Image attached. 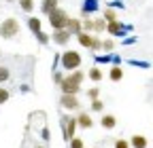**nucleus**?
Returning <instances> with one entry per match:
<instances>
[{
	"label": "nucleus",
	"instance_id": "obj_1",
	"mask_svg": "<svg viewBox=\"0 0 153 148\" xmlns=\"http://www.w3.org/2000/svg\"><path fill=\"white\" fill-rule=\"evenodd\" d=\"M57 64H60L57 68H62L66 74H70L72 70H79V68H81L83 59H81V53H79V51L68 49V51H64V53L60 55V62H57Z\"/></svg>",
	"mask_w": 153,
	"mask_h": 148
},
{
	"label": "nucleus",
	"instance_id": "obj_2",
	"mask_svg": "<svg viewBox=\"0 0 153 148\" xmlns=\"http://www.w3.org/2000/svg\"><path fill=\"white\" fill-rule=\"evenodd\" d=\"M19 21L15 19V17H7V19L0 21V38H4V40H11L15 38V36L19 34Z\"/></svg>",
	"mask_w": 153,
	"mask_h": 148
},
{
	"label": "nucleus",
	"instance_id": "obj_3",
	"mask_svg": "<svg viewBox=\"0 0 153 148\" xmlns=\"http://www.w3.org/2000/svg\"><path fill=\"white\" fill-rule=\"evenodd\" d=\"M68 11H64V9H60L57 7L55 11H51L49 15H47V19H49V26H51V30H64L66 28V21H68Z\"/></svg>",
	"mask_w": 153,
	"mask_h": 148
},
{
	"label": "nucleus",
	"instance_id": "obj_4",
	"mask_svg": "<svg viewBox=\"0 0 153 148\" xmlns=\"http://www.w3.org/2000/svg\"><path fill=\"white\" fill-rule=\"evenodd\" d=\"M60 127H62V136L66 142H70L76 133V119L72 114H62L60 116Z\"/></svg>",
	"mask_w": 153,
	"mask_h": 148
},
{
	"label": "nucleus",
	"instance_id": "obj_5",
	"mask_svg": "<svg viewBox=\"0 0 153 148\" xmlns=\"http://www.w3.org/2000/svg\"><path fill=\"white\" fill-rule=\"evenodd\" d=\"M57 87H60L62 95H79V91H81V85H76V83L70 78V74H66L64 81L57 85Z\"/></svg>",
	"mask_w": 153,
	"mask_h": 148
},
{
	"label": "nucleus",
	"instance_id": "obj_6",
	"mask_svg": "<svg viewBox=\"0 0 153 148\" xmlns=\"http://www.w3.org/2000/svg\"><path fill=\"white\" fill-rule=\"evenodd\" d=\"M60 106L68 112H79L81 110V100L76 95H60Z\"/></svg>",
	"mask_w": 153,
	"mask_h": 148
},
{
	"label": "nucleus",
	"instance_id": "obj_7",
	"mask_svg": "<svg viewBox=\"0 0 153 148\" xmlns=\"http://www.w3.org/2000/svg\"><path fill=\"white\" fill-rule=\"evenodd\" d=\"M49 38H51L55 45H60V47H66V45L70 42V38H72V36H70L66 30H53V34H49Z\"/></svg>",
	"mask_w": 153,
	"mask_h": 148
},
{
	"label": "nucleus",
	"instance_id": "obj_8",
	"mask_svg": "<svg viewBox=\"0 0 153 148\" xmlns=\"http://www.w3.org/2000/svg\"><path fill=\"white\" fill-rule=\"evenodd\" d=\"M70 36H79L81 32H83V28H81V19L79 17H68V21H66V28H64Z\"/></svg>",
	"mask_w": 153,
	"mask_h": 148
},
{
	"label": "nucleus",
	"instance_id": "obj_9",
	"mask_svg": "<svg viewBox=\"0 0 153 148\" xmlns=\"http://www.w3.org/2000/svg\"><path fill=\"white\" fill-rule=\"evenodd\" d=\"M74 119H76V129H91L94 127V119L89 116V112H79Z\"/></svg>",
	"mask_w": 153,
	"mask_h": 148
},
{
	"label": "nucleus",
	"instance_id": "obj_10",
	"mask_svg": "<svg viewBox=\"0 0 153 148\" xmlns=\"http://www.w3.org/2000/svg\"><path fill=\"white\" fill-rule=\"evenodd\" d=\"M126 26L121 23V21H113V23H106V32L108 34H113V36H123L126 34Z\"/></svg>",
	"mask_w": 153,
	"mask_h": 148
},
{
	"label": "nucleus",
	"instance_id": "obj_11",
	"mask_svg": "<svg viewBox=\"0 0 153 148\" xmlns=\"http://www.w3.org/2000/svg\"><path fill=\"white\" fill-rule=\"evenodd\" d=\"M128 142H130V148H147V146H149L147 138H145V136H140V133H134Z\"/></svg>",
	"mask_w": 153,
	"mask_h": 148
},
{
	"label": "nucleus",
	"instance_id": "obj_12",
	"mask_svg": "<svg viewBox=\"0 0 153 148\" xmlns=\"http://www.w3.org/2000/svg\"><path fill=\"white\" fill-rule=\"evenodd\" d=\"M26 26H28V30H30L32 34H36V32H41V30H43V23H41V19H38L36 15H30V17H28Z\"/></svg>",
	"mask_w": 153,
	"mask_h": 148
},
{
	"label": "nucleus",
	"instance_id": "obj_13",
	"mask_svg": "<svg viewBox=\"0 0 153 148\" xmlns=\"http://www.w3.org/2000/svg\"><path fill=\"white\" fill-rule=\"evenodd\" d=\"M100 125L104 129H115L117 127V116H113V114H102L100 116Z\"/></svg>",
	"mask_w": 153,
	"mask_h": 148
},
{
	"label": "nucleus",
	"instance_id": "obj_14",
	"mask_svg": "<svg viewBox=\"0 0 153 148\" xmlns=\"http://www.w3.org/2000/svg\"><path fill=\"white\" fill-rule=\"evenodd\" d=\"M85 76H89V81H94V83H100V81L104 78V72H102L98 66H91V68H89V72L85 74Z\"/></svg>",
	"mask_w": 153,
	"mask_h": 148
},
{
	"label": "nucleus",
	"instance_id": "obj_15",
	"mask_svg": "<svg viewBox=\"0 0 153 148\" xmlns=\"http://www.w3.org/2000/svg\"><path fill=\"white\" fill-rule=\"evenodd\" d=\"M108 78H111L113 83H119V81L123 78V68H121V66H113V68L108 70Z\"/></svg>",
	"mask_w": 153,
	"mask_h": 148
},
{
	"label": "nucleus",
	"instance_id": "obj_16",
	"mask_svg": "<svg viewBox=\"0 0 153 148\" xmlns=\"http://www.w3.org/2000/svg\"><path fill=\"white\" fill-rule=\"evenodd\" d=\"M102 19L106 21V23H113V21H119V13L115 11V9H104V13L100 15Z\"/></svg>",
	"mask_w": 153,
	"mask_h": 148
},
{
	"label": "nucleus",
	"instance_id": "obj_17",
	"mask_svg": "<svg viewBox=\"0 0 153 148\" xmlns=\"http://www.w3.org/2000/svg\"><path fill=\"white\" fill-rule=\"evenodd\" d=\"M55 9H57V0H43V2H41V13L43 15H49Z\"/></svg>",
	"mask_w": 153,
	"mask_h": 148
},
{
	"label": "nucleus",
	"instance_id": "obj_18",
	"mask_svg": "<svg viewBox=\"0 0 153 148\" xmlns=\"http://www.w3.org/2000/svg\"><path fill=\"white\" fill-rule=\"evenodd\" d=\"M76 40H79V45H81L83 49H89V47H91V34H87V32H81L79 36H76Z\"/></svg>",
	"mask_w": 153,
	"mask_h": 148
},
{
	"label": "nucleus",
	"instance_id": "obj_19",
	"mask_svg": "<svg viewBox=\"0 0 153 148\" xmlns=\"http://www.w3.org/2000/svg\"><path fill=\"white\" fill-rule=\"evenodd\" d=\"M34 0H19V9H22L24 13H28V15H32L34 13Z\"/></svg>",
	"mask_w": 153,
	"mask_h": 148
},
{
	"label": "nucleus",
	"instance_id": "obj_20",
	"mask_svg": "<svg viewBox=\"0 0 153 148\" xmlns=\"http://www.w3.org/2000/svg\"><path fill=\"white\" fill-rule=\"evenodd\" d=\"M70 78H72L76 85H81V83L85 81V72H83L81 68H79V70H72V72H70Z\"/></svg>",
	"mask_w": 153,
	"mask_h": 148
},
{
	"label": "nucleus",
	"instance_id": "obj_21",
	"mask_svg": "<svg viewBox=\"0 0 153 148\" xmlns=\"http://www.w3.org/2000/svg\"><path fill=\"white\" fill-rule=\"evenodd\" d=\"M89 51H102V38L100 36H96V34H91V47H89Z\"/></svg>",
	"mask_w": 153,
	"mask_h": 148
},
{
	"label": "nucleus",
	"instance_id": "obj_22",
	"mask_svg": "<svg viewBox=\"0 0 153 148\" xmlns=\"http://www.w3.org/2000/svg\"><path fill=\"white\" fill-rule=\"evenodd\" d=\"M34 38H36L38 42H41L43 47L51 42V38H49V34H47V32H43V30H41V32H36V34H34Z\"/></svg>",
	"mask_w": 153,
	"mask_h": 148
},
{
	"label": "nucleus",
	"instance_id": "obj_23",
	"mask_svg": "<svg viewBox=\"0 0 153 148\" xmlns=\"http://www.w3.org/2000/svg\"><path fill=\"white\" fill-rule=\"evenodd\" d=\"M81 28H83V32L91 34V32H94V19H91V17H85V19H81Z\"/></svg>",
	"mask_w": 153,
	"mask_h": 148
},
{
	"label": "nucleus",
	"instance_id": "obj_24",
	"mask_svg": "<svg viewBox=\"0 0 153 148\" xmlns=\"http://www.w3.org/2000/svg\"><path fill=\"white\" fill-rule=\"evenodd\" d=\"M104 30H106V21L102 17H96L94 19V32H104Z\"/></svg>",
	"mask_w": 153,
	"mask_h": 148
},
{
	"label": "nucleus",
	"instance_id": "obj_25",
	"mask_svg": "<svg viewBox=\"0 0 153 148\" xmlns=\"http://www.w3.org/2000/svg\"><path fill=\"white\" fill-rule=\"evenodd\" d=\"M102 51L104 53H113L115 51V40L113 38H104L102 40Z\"/></svg>",
	"mask_w": 153,
	"mask_h": 148
},
{
	"label": "nucleus",
	"instance_id": "obj_26",
	"mask_svg": "<svg viewBox=\"0 0 153 148\" xmlns=\"http://www.w3.org/2000/svg\"><path fill=\"white\" fill-rule=\"evenodd\" d=\"M89 110H91V112H102V110H104V102L102 100H94L89 104Z\"/></svg>",
	"mask_w": 153,
	"mask_h": 148
},
{
	"label": "nucleus",
	"instance_id": "obj_27",
	"mask_svg": "<svg viewBox=\"0 0 153 148\" xmlns=\"http://www.w3.org/2000/svg\"><path fill=\"white\" fill-rule=\"evenodd\" d=\"M9 78H11V70H9L7 66H0V85L7 83Z\"/></svg>",
	"mask_w": 153,
	"mask_h": 148
},
{
	"label": "nucleus",
	"instance_id": "obj_28",
	"mask_svg": "<svg viewBox=\"0 0 153 148\" xmlns=\"http://www.w3.org/2000/svg\"><path fill=\"white\" fill-rule=\"evenodd\" d=\"M68 148H85V142H83L79 136H74V138L68 142Z\"/></svg>",
	"mask_w": 153,
	"mask_h": 148
},
{
	"label": "nucleus",
	"instance_id": "obj_29",
	"mask_svg": "<svg viewBox=\"0 0 153 148\" xmlns=\"http://www.w3.org/2000/svg\"><path fill=\"white\" fill-rule=\"evenodd\" d=\"M87 97H89V102L98 100V97H100V89H98V87H89V89H87Z\"/></svg>",
	"mask_w": 153,
	"mask_h": 148
},
{
	"label": "nucleus",
	"instance_id": "obj_30",
	"mask_svg": "<svg viewBox=\"0 0 153 148\" xmlns=\"http://www.w3.org/2000/svg\"><path fill=\"white\" fill-rule=\"evenodd\" d=\"M11 100V93H9V91L2 87V85H0V106H2V104H7Z\"/></svg>",
	"mask_w": 153,
	"mask_h": 148
},
{
	"label": "nucleus",
	"instance_id": "obj_31",
	"mask_svg": "<svg viewBox=\"0 0 153 148\" xmlns=\"http://www.w3.org/2000/svg\"><path fill=\"white\" fill-rule=\"evenodd\" d=\"M113 148H130V142H128L126 138H117V140H115V144H113Z\"/></svg>",
	"mask_w": 153,
	"mask_h": 148
},
{
	"label": "nucleus",
	"instance_id": "obj_32",
	"mask_svg": "<svg viewBox=\"0 0 153 148\" xmlns=\"http://www.w3.org/2000/svg\"><path fill=\"white\" fill-rule=\"evenodd\" d=\"M64 76H66L64 72H53V83H55V85H60V83L64 81Z\"/></svg>",
	"mask_w": 153,
	"mask_h": 148
},
{
	"label": "nucleus",
	"instance_id": "obj_33",
	"mask_svg": "<svg viewBox=\"0 0 153 148\" xmlns=\"http://www.w3.org/2000/svg\"><path fill=\"white\" fill-rule=\"evenodd\" d=\"M32 148H45V146H41V144H34V146H32Z\"/></svg>",
	"mask_w": 153,
	"mask_h": 148
},
{
	"label": "nucleus",
	"instance_id": "obj_34",
	"mask_svg": "<svg viewBox=\"0 0 153 148\" xmlns=\"http://www.w3.org/2000/svg\"><path fill=\"white\" fill-rule=\"evenodd\" d=\"M4 2H15V0H4Z\"/></svg>",
	"mask_w": 153,
	"mask_h": 148
},
{
	"label": "nucleus",
	"instance_id": "obj_35",
	"mask_svg": "<svg viewBox=\"0 0 153 148\" xmlns=\"http://www.w3.org/2000/svg\"><path fill=\"white\" fill-rule=\"evenodd\" d=\"M0 57H2V51H0Z\"/></svg>",
	"mask_w": 153,
	"mask_h": 148
}]
</instances>
